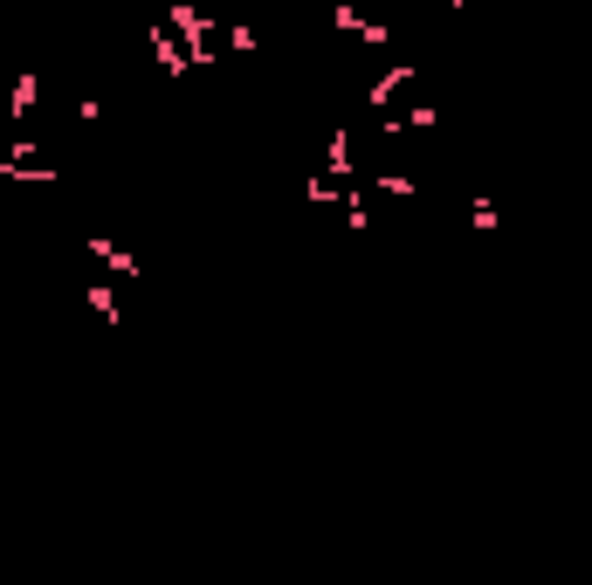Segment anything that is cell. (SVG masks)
<instances>
[{
  "label": "cell",
  "instance_id": "6",
  "mask_svg": "<svg viewBox=\"0 0 592 585\" xmlns=\"http://www.w3.org/2000/svg\"><path fill=\"white\" fill-rule=\"evenodd\" d=\"M406 83H414V63H393V69H386L379 83L366 90V104H372V111H386V104H393V97H400Z\"/></svg>",
  "mask_w": 592,
  "mask_h": 585
},
{
  "label": "cell",
  "instance_id": "8",
  "mask_svg": "<svg viewBox=\"0 0 592 585\" xmlns=\"http://www.w3.org/2000/svg\"><path fill=\"white\" fill-rule=\"evenodd\" d=\"M83 303H90V311H97V317H104L111 330L124 324V311H118V290H111V283H90V290H83Z\"/></svg>",
  "mask_w": 592,
  "mask_h": 585
},
{
  "label": "cell",
  "instance_id": "12",
  "mask_svg": "<svg viewBox=\"0 0 592 585\" xmlns=\"http://www.w3.org/2000/svg\"><path fill=\"white\" fill-rule=\"evenodd\" d=\"M303 200H345V187L324 180V172H311V180H303Z\"/></svg>",
  "mask_w": 592,
  "mask_h": 585
},
{
  "label": "cell",
  "instance_id": "14",
  "mask_svg": "<svg viewBox=\"0 0 592 585\" xmlns=\"http://www.w3.org/2000/svg\"><path fill=\"white\" fill-rule=\"evenodd\" d=\"M400 124H406V132H442V111H406Z\"/></svg>",
  "mask_w": 592,
  "mask_h": 585
},
{
  "label": "cell",
  "instance_id": "13",
  "mask_svg": "<svg viewBox=\"0 0 592 585\" xmlns=\"http://www.w3.org/2000/svg\"><path fill=\"white\" fill-rule=\"evenodd\" d=\"M227 48H235V56H255V48H263V35H255V29H242V21H235V29H227Z\"/></svg>",
  "mask_w": 592,
  "mask_h": 585
},
{
  "label": "cell",
  "instance_id": "1",
  "mask_svg": "<svg viewBox=\"0 0 592 585\" xmlns=\"http://www.w3.org/2000/svg\"><path fill=\"white\" fill-rule=\"evenodd\" d=\"M166 29L179 35V48H187V63H193V69H200V63H214V48H208L214 21H208V8H193V0H172V8H166Z\"/></svg>",
  "mask_w": 592,
  "mask_h": 585
},
{
  "label": "cell",
  "instance_id": "5",
  "mask_svg": "<svg viewBox=\"0 0 592 585\" xmlns=\"http://www.w3.org/2000/svg\"><path fill=\"white\" fill-rule=\"evenodd\" d=\"M152 56H159V69H166V76H187V69H193V63H187V48H179V35L166 29V21L152 29Z\"/></svg>",
  "mask_w": 592,
  "mask_h": 585
},
{
  "label": "cell",
  "instance_id": "9",
  "mask_svg": "<svg viewBox=\"0 0 592 585\" xmlns=\"http://www.w3.org/2000/svg\"><path fill=\"white\" fill-rule=\"evenodd\" d=\"M469 227H476V235H496V227H503V207H496V200H469Z\"/></svg>",
  "mask_w": 592,
  "mask_h": 585
},
{
  "label": "cell",
  "instance_id": "15",
  "mask_svg": "<svg viewBox=\"0 0 592 585\" xmlns=\"http://www.w3.org/2000/svg\"><path fill=\"white\" fill-rule=\"evenodd\" d=\"M0 124H8V90H0Z\"/></svg>",
  "mask_w": 592,
  "mask_h": 585
},
{
  "label": "cell",
  "instance_id": "10",
  "mask_svg": "<svg viewBox=\"0 0 592 585\" xmlns=\"http://www.w3.org/2000/svg\"><path fill=\"white\" fill-rule=\"evenodd\" d=\"M345 221H351V235H366V227H372V207H366V193H358V187H345Z\"/></svg>",
  "mask_w": 592,
  "mask_h": 585
},
{
  "label": "cell",
  "instance_id": "2",
  "mask_svg": "<svg viewBox=\"0 0 592 585\" xmlns=\"http://www.w3.org/2000/svg\"><path fill=\"white\" fill-rule=\"evenodd\" d=\"M83 248H90V256L104 262L111 275H124V283H132V275H145V269H138V256H132V248H118L111 235H83Z\"/></svg>",
  "mask_w": 592,
  "mask_h": 585
},
{
  "label": "cell",
  "instance_id": "7",
  "mask_svg": "<svg viewBox=\"0 0 592 585\" xmlns=\"http://www.w3.org/2000/svg\"><path fill=\"white\" fill-rule=\"evenodd\" d=\"M42 104V76L35 69H21L14 83H8V117H21V111H35Z\"/></svg>",
  "mask_w": 592,
  "mask_h": 585
},
{
  "label": "cell",
  "instance_id": "4",
  "mask_svg": "<svg viewBox=\"0 0 592 585\" xmlns=\"http://www.w3.org/2000/svg\"><path fill=\"white\" fill-rule=\"evenodd\" d=\"M331 29H338V35H351V42H372V48H386V42H393V35L379 29V21L351 14V8H331Z\"/></svg>",
  "mask_w": 592,
  "mask_h": 585
},
{
  "label": "cell",
  "instance_id": "11",
  "mask_svg": "<svg viewBox=\"0 0 592 585\" xmlns=\"http://www.w3.org/2000/svg\"><path fill=\"white\" fill-rule=\"evenodd\" d=\"M372 193H393V200H414L421 187L406 180V172H372Z\"/></svg>",
  "mask_w": 592,
  "mask_h": 585
},
{
  "label": "cell",
  "instance_id": "3",
  "mask_svg": "<svg viewBox=\"0 0 592 585\" xmlns=\"http://www.w3.org/2000/svg\"><path fill=\"white\" fill-rule=\"evenodd\" d=\"M324 180L351 187V124H338V132H331V145H324Z\"/></svg>",
  "mask_w": 592,
  "mask_h": 585
}]
</instances>
